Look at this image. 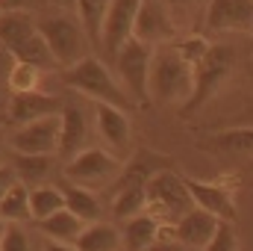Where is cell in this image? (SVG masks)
Returning <instances> with one entry per match:
<instances>
[{
  "label": "cell",
  "instance_id": "obj_24",
  "mask_svg": "<svg viewBox=\"0 0 253 251\" xmlns=\"http://www.w3.org/2000/svg\"><path fill=\"white\" fill-rule=\"evenodd\" d=\"M53 160L56 157H33V154H12V169H15V178L27 187H42V181L50 178L53 172Z\"/></svg>",
  "mask_w": 253,
  "mask_h": 251
},
{
  "label": "cell",
  "instance_id": "obj_42",
  "mask_svg": "<svg viewBox=\"0 0 253 251\" xmlns=\"http://www.w3.org/2000/svg\"><path fill=\"white\" fill-rule=\"evenodd\" d=\"M3 119H6V107H0V122H3Z\"/></svg>",
  "mask_w": 253,
  "mask_h": 251
},
{
  "label": "cell",
  "instance_id": "obj_22",
  "mask_svg": "<svg viewBox=\"0 0 253 251\" xmlns=\"http://www.w3.org/2000/svg\"><path fill=\"white\" fill-rule=\"evenodd\" d=\"M65 207H68L80 222H85V225L103 222V207H100V198L94 195V189L68 184V187H65Z\"/></svg>",
  "mask_w": 253,
  "mask_h": 251
},
{
  "label": "cell",
  "instance_id": "obj_17",
  "mask_svg": "<svg viewBox=\"0 0 253 251\" xmlns=\"http://www.w3.org/2000/svg\"><path fill=\"white\" fill-rule=\"evenodd\" d=\"M218 225H221V219H215L212 213H206V210L194 207L191 213H186V216L174 225V237H177L180 243H186L189 249L203 251L206 246H209V240L215 237Z\"/></svg>",
  "mask_w": 253,
  "mask_h": 251
},
{
  "label": "cell",
  "instance_id": "obj_6",
  "mask_svg": "<svg viewBox=\"0 0 253 251\" xmlns=\"http://www.w3.org/2000/svg\"><path fill=\"white\" fill-rule=\"evenodd\" d=\"M153 51L150 45L129 39L124 48L115 54L112 68L124 86V92L141 107H150V63H153Z\"/></svg>",
  "mask_w": 253,
  "mask_h": 251
},
{
  "label": "cell",
  "instance_id": "obj_21",
  "mask_svg": "<svg viewBox=\"0 0 253 251\" xmlns=\"http://www.w3.org/2000/svg\"><path fill=\"white\" fill-rule=\"evenodd\" d=\"M9 57H12L15 63H24V65L39 68L42 74H44V71H56V68H59V63L53 60V54H50V48H47V42H44V36H42V33H36V36H30L27 42H21L18 48H12V51H9Z\"/></svg>",
  "mask_w": 253,
  "mask_h": 251
},
{
  "label": "cell",
  "instance_id": "obj_25",
  "mask_svg": "<svg viewBox=\"0 0 253 251\" xmlns=\"http://www.w3.org/2000/svg\"><path fill=\"white\" fill-rule=\"evenodd\" d=\"M74 246L80 251H121V234L109 222H94V225H85V231Z\"/></svg>",
  "mask_w": 253,
  "mask_h": 251
},
{
  "label": "cell",
  "instance_id": "obj_27",
  "mask_svg": "<svg viewBox=\"0 0 253 251\" xmlns=\"http://www.w3.org/2000/svg\"><path fill=\"white\" fill-rule=\"evenodd\" d=\"M42 231H44V237L50 240V243H77L80 240V234L85 231V222H80L68 207L59 210V213H53L50 219H44L42 222Z\"/></svg>",
  "mask_w": 253,
  "mask_h": 251
},
{
  "label": "cell",
  "instance_id": "obj_34",
  "mask_svg": "<svg viewBox=\"0 0 253 251\" xmlns=\"http://www.w3.org/2000/svg\"><path fill=\"white\" fill-rule=\"evenodd\" d=\"M150 251H194V249H189L186 243H180V240L174 237V228H162V237L153 243Z\"/></svg>",
  "mask_w": 253,
  "mask_h": 251
},
{
  "label": "cell",
  "instance_id": "obj_3",
  "mask_svg": "<svg viewBox=\"0 0 253 251\" xmlns=\"http://www.w3.org/2000/svg\"><path fill=\"white\" fill-rule=\"evenodd\" d=\"M233 68H236V51L230 45H209L203 60L194 65V89H191V98L180 110V119H189L197 110H203L221 92V86L230 80Z\"/></svg>",
  "mask_w": 253,
  "mask_h": 251
},
{
  "label": "cell",
  "instance_id": "obj_41",
  "mask_svg": "<svg viewBox=\"0 0 253 251\" xmlns=\"http://www.w3.org/2000/svg\"><path fill=\"white\" fill-rule=\"evenodd\" d=\"M3 234H6V222L0 219V237H3Z\"/></svg>",
  "mask_w": 253,
  "mask_h": 251
},
{
  "label": "cell",
  "instance_id": "obj_28",
  "mask_svg": "<svg viewBox=\"0 0 253 251\" xmlns=\"http://www.w3.org/2000/svg\"><path fill=\"white\" fill-rule=\"evenodd\" d=\"M0 219L6 222V225H21V222H27V219H33L30 216V187L27 184H12V189L0 198Z\"/></svg>",
  "mask_w": 253,
  "mask_h": 251
},
{
  "label": "cell",
  "instance_id": "obj_36",
  "mask_svg": "<svg viewBox=\"0 0 253 251\" xmlns=\"http://www.w3.org/2000/svg\"><path fill=\"white\" fill-rule=\"evenodd\" d=\"M239 125L242 127H253V98L245 104V110H242V116H239Z\"/></svg>",
  "mask_w": 253,
  "mask_h": 251
},
{
  "label": "cell",
  "instance_id": "obj_12",
  "mask_svg": "<svg viewBox=\"0 0 253 251\" xmlns=\"http://www.w3.org/2000/svg\"><path fill=\"white\" fill-rule=\"evenodd\" d=\"M62 101L56 95H44V92H21V95H12L9 104H6V122L12 127L30 125V122H39L44 116H59L62 113Z\"/></svg>",
  "mask_w": 253,
  "mask_h": 251
},
{
  "label": "cell",
  "instance_id": "obj_32",
  "mask_svg": "<svg viewBox=\"0 0 253 251\" xmlns=\"http://www.w3.org/2000/svg\"><path fill=\"white\" fill-rule=\"evenodd\" d=\"M174 45H177V51L183 54V60L194 68V65L203 60V54L209 51V45H212V42H206L203 36H186V39H177Z\"/></svg>",
  "mask_w": 253,
  "mask_h": 251
},
{
  "label": "cell",
  "instance_id": "obj_1",
  "mask_svg": "<svg viewBox=\"0 0 253 251\" xmlns=\"http://www.w3.org/2000/svg\"><path fill=\"white\" fill-rule=\"evenodd\" d=\"M194 89V68H191L177 45H159L150 63V104L183 107Z\"/></svg>",
  "mask_w": 253,
  "mask_h": 251
},
{
  "label": "cell",
  "instance_id": "obj_44",
  "mask_svg": "<svg viewBox=\"0 0 253 251\" xmlns=\"http://www.w3.org/2000/svg\"><path fill=\"white\" fill-rule=\"evenodd\" d=\"M251 172H253V160H251Z\"/></svg>",
  "mask_w": 253,
  "mask_h": 251
},
{
  "label": "cell",
  "instance_id": "obj_5",
  "mask_svg": "<svg viewBox=\"0 0 253 251\" xmlns=\"http://www.w3.org/2000/svg\"><path fill=\"white\" fill-rule=\"evenodd\" d=\"M39 33L44 36L53 60L59 63V68H71L80 60L88 57V36L83 30V24L77 21V15L71 12H59V15H44L39 18Z\"/></svg>",
  "mask_w": 253,
  "mask_h": 251
},
{
  "label": "cell",
  "instance_id": "obj_46",
  "mask_svg": "<svg viewBox=\"0 0 253 251\" xmlns=\"http://www.w3.org/2000/svg\"><path fill=\"white\" fill-rule=\"evenodd\" d=\"M121 251H124V249H121Z\"/></svg>",
  "mask_w": 253,
  "mask_h": 251
},
{
  "label": "cell",
  "instance_id": "obj_10",
  "mask_svg": "<svg viewBox=\"0 0 253 251\" xmlns=\"http://www.w3.org/2000/svg\"><path fill=\"white\" fill-rule=\"evenodd\" d=\"M138 6H141V0H112L106 24H103V33H100V51H103V57L109 63L115 60V54L132 39Z\"/></svg>",
  "mask_w": 253,
  "mask_h": 251
},
{
  "label": "cell",
  "instance_id": "obj_29",
  "mask_svg": "<svg viewBox=\"0 0 253 251\" xmlns=\"http://www.w3.org/2000/svg\"><path fill=\"white\" fill-rule=\"evenodd\" d=\"M141 213H147V192L144 189H124V192L112 195V216L118 222H129Z\"/></svg>",
  "mask_w": 253,
  "mask_h": 251
},
{
  "label": "cell",
  "instance_id": "obj_40",
  "mask_svg": "<svg viewBox=\"0 0 253 251\" xmlns=\"http://www.w3.org/2000/svg\"><path fill=\"white\" fill-rule=\"evenodd\" d=\"M59 9H65V12H74V6H77V0H53Z\"/></svg>",
  "mask_w": 253,
  "mask_h": 251
},
{
  "label": "cell",
  "instance_id": "obj_19",
  "mask_svg": "<svg viewBox=\"0 0 253 251\" xmlns=\"http://www.w3.org/2000/svg\"><path fill=\"white\" fill-rule=\"evenodd\" d=\"M39 33V18L33 12L24 9H6L0 12V48L9 54L12 48H18L21 42H27L30 36Z\"/></svg>",
  "mask_w": 253,
  "mask_h": 251
},
{
  "label": "cell",
  "instance_id": "obj_43",
  "mask_svg": "<svg viewBox=\"0 0 253 251\" xmlns=\"http://www.w3.org/2000/svg\"><path fill=\"white\" fill-rule=\"evenodd\" d=\"M3 57H9V54H6V51H3V48H0V60H3Z\"/></svg>",
  "mask_w": 253,
  "mask_h": 251
},
{
  "label": "cell",
  "instance_id": "obj_37",
  "mask_svg": "<svg viewBox=\"0 0 253 251\" xmlns=\"http://www.w3.org/2000/svg\"><path fill=\"white\" fill-rule=\"evenodd\" d=\"M165 3H168V9H171V15H174V12H186V9H191L194 0H165Z\"/></svg>",
  "mask_w": 253,
  "mask_h": 251
},
{
  "label": "cell",
  "instance_id": "obj_45",
  "mask_svg": "<svg viewBox=\"0 0 253 251\" xmlns=\"http://www.w3.org/2000/svg\"><path fill=\"white\" fill-rule=\"evenodd\" d=\"M251 30H253V27H251Z\"/></svg>",
  "mask_w": 253,
  "mask_h": 251
},
{
  "label": "cell",
  "instance_id": "obj_4",
  "mask_svg": "<svg viewBox=\"0 0 253 251\" xmlns=\"http://www.w3.org/2000/svg\"><path fill=\"white\" fill-rule=\"evenodd\" d=\"M144 192H147V213L153 219H159L165 228H174L186 213H191L197 207L189 187H186V178H180L177 169L159 172L144 187Z\"/></svg>",
  "mask_w": 253,
  "mask_h": 251
},
{
  "label": "cell",
  "instance_id": "obj_35",
  "mask_svg": "<svg viewBox=\"0 0 253 251\" xmlns=\"http://www.w3.org/2000/svg\"><path fill=\"white\" fill-rule=\"evenodd\" d=\"M12 184H18V178H15V169L6 163V166H0V198L12 189Z\"/></svg>",
  "mask_w": 253,
  "mask_h": 251
},
{
  "label": "cell",
  "instance_id": "obj_7",
  "mask_svg": "<svg viewBox=\"0 0 253 251\" xmlns=\"http://www.w3.org/2000/svg\"><path fill=\"white\" fill-rule=\"evenodd\" d=\"M121 169H124V157L112 154L109 148H91L88 145L83 154H77L71 163H65V178L74 187L103 189L118 181Z\"/></svg>",
  "mask_w": 253,
  "mask_h": 251
},
{
  "label": "cell",
  "instance_id": "obj_8",
  "mask_svg": "<svg viewBox=\"0 0 253 251\" xmlns=\"http://www.w3.org/2000/svg\"><path fill=\"white\" fill-rule=\"evenodd\" d=\"M59 136H62V119L59 116H44L39 122L15 127L9 133V148L15 154L56 157L59 154Z\"/></svg>",
  "mask_w": 253,
  "mask_h": 251
},
{
  "label": "cell",
  "instance_id": "obj_31",
  "mask_svg": "<svg viewBox=\"0 0 253 251\" xmlns=\"http://www.w3.org/2000/svg\"><path fill=\"white\" fill-rule=\"evenodd\" d=\"M203 251H239V231H236V222H221L215 237L209 240V246Z\"/></svg>",
  "mask_w": 253,
  "mask_h": 251
},
{
  "label": "cell",
  "instance_id": "obj_26",
  "mask_svg": "<svg viewBox=\"0 0 253 251\" xmlns=\"http://www.w3.org/2000/svg\"><path fill=\"white\" fill-rule=\"evenodd\" d=\"M59 210H65V189L53 187V184H42V187L30 189V216L39 225Z\"/></svg>",
  "mask_w": 253,
  "mask_h": 251
},
{
  "label": "cell",
  "instance_id": "obj_16",
  "mask_svg": "<svg viewBox=\"0 0 253 251\" xmlns=\"http://www.w3.org/2000/svg\"><path fill=\"white\" fill-rule=\"evenodd\" d=\"M59 119H62V136H59V154L56 157L71 163L77 154H83L88 148V119H85L83 107H77V104H65Z\"/></svg>",
  "mask_w": 253,
  "mask_h": 251
},
{
  "label": "cell",
  "instance_id": "obj_38",
  "mask_svg": "<svg viewBox=\"0 0 253 251\" xmlns=\"http://www.w3.org/2000/svg\"><path fill=\"white\" fill-rule=\"evenodd\" d=\"M44 251H80V249L71 246V243H47V249Z\"/></svg>",
  "mask_w": 253,
  "mask_h": 251
},
{
  "label": "cell",
  "instance_id": "obj_2",
  "mask_svg": "<svg viewBox=\"0 0 253 251\" xmlns=\"http://www.w3.org/2000/svg\"><path fill=\"white\" fill-rule=\"evenodd\" d=\"M62 83L68 89L91 98L94 104H109V107H118V110H132L135 101L129 98L121 86V80L106 68V63L94 54H88L85 60H80L77 65L65 68L62 71Z\"/></svg>",
  "mask_w": 253,
  "mask_h": 251
},
{
  "label": "cell",
  "instance_id": "obj_20",
  "mask_svg": "<svg viewBox=\"0 0 253 251\" xmlns=\"http://www.w3.org/2000/svg\"><path fill=\"white\" fill-rule=\"evenodd\" d=\"M162 228L165 225L159 219H153L150 213H141V216L129 219L121 228V249L124 251H150L153 243L162 237Z\"/></svg>",
  "mask_w": 253,
  "mask_h": 251
},
{
  "label": "cell",
  "instance_id": "obj_9",
  "mask_svg": "<svg viewBox=\"0 0 253 251\" xmlns=\"http://www.w3.org/2000/svg\"><path fill=\"white\" fill-rule=\"evenodd\" d=\"M132 39H138L150 48L177 42V24H174V15H171L165 0H141L138 15H135Z\"/></svg>",
  "mask_w": 253,
  "mask_h": 251
},
{
  "label": "cell",
  "instance_id": "obj_23",
  "mask_svg": "<svg viewBox=\"0 0 253 251\" xmlns=\"http://www.w3.org/2000/svg\"><path fill=\"white\" fill-rule=\"evenodd\" d=\"M109 6H112V0H77V6H74V15L83 24L91 45H100V33H103Z\"/></svg>",
  "mask_w": 253,
  "mask_h": 251
},
{
  "label": "cell",
  "instance_id": "obj_14",
  "mask_svg": "<svg viewBox=\"0 0 253 251\" xmlns=\"http://www.w3.org/2000/svg\"><path fill=\"white\" fill-rule=\"evenodd\" d=\"M253 27V0H212L206 6L209 33H233Z\"/></svg>",
  "mask_w": 253,
  "mask_h": 251
},
{
  "label": "cell",
  "instance_id": "obj_30",
  "mask_svg": "<svg viewBox=\"0 0 253 251\" xmlns=\"http://www.w3.org/2000/svg\"><path fill=\"white\" fill-rule=\"evenodd\" d=\"M39 80H42V71L33 68V65H24V63H12L9 74H6V83H9L12 95H21V92H39Z\"/></svg>",
  "mask_w": 253,
  "mask_h": 251
},
{
  "label": "cell",
  "instance_id": "obj_33",
  "mask_svg": "<svg viewBox=\"0 0 253 251\" xmlns=\"http://www.w3.org/2000/svg\"><path fill=\"white\" fill-rule=\"evenodd\" d=\"M0 251H33L27 231L18 225H6V234L0 237Z\"/></svg>",
  "mask_w": 253,
  "mask_h": 251
},
{
  "label": "cell",
  "instance_id": "obj_18",
  "mask_svg": "<svg viewBox=\"0 0 253 251\" xmlns=\"http://www.w3.org/2000/svg\"><path fill=\"white\" fill-rule=\"evenodd\" d=\"M203 151L209 154H221V157H248L253 160V127H227V130H218L215 136L203 139L200 142Z\"/></svg>",
  "mask_w": 253,
  "mask_h": 251
},
{
  "label": "cell",
  "instance_id": "obj_39",
  "mask_svg": "<svg viewBox=\"0 0 253 251\" xmlns=\"http://www.w3.org/2000/svg\"><path fill=\"white\" fill-rule=\"evenodd\" d=\"M6 148H9V136H3V133H0V166H6V157H9V154H6Z\"/></svg>",
  "mask_w": 253,
  "mask_h": 251
},
{
  "label": "cell",
  "instance_id": "obj_13",
  "mask_svg": "<svg viewBox=\"0 0 253 251\" xmlns=\"http://www.w3.org/2000/svg\"><path fill=\"white\" fill-rule=\"evenodd\" d=\"M94 130L100 136V142L112 151V154H126L129 142H132V127L124 110L109 107V104H94Z\"/></svg>",
  "mask_w": 253,
  "mask_h": 251
},
{
  "label": "cell",
  "instance_id": "obj_11",
  "mask_svg": "<svg viewBox=\"0 0 253 251\" xmlns=\"http://www.w3.org/2000/svg\"><path fill=\"white\" fill-rule=\"evenodd\" d=\"M165 169H174L165 154H159L153 148H138L132 157L124 160V169H121L118 181L112 184V195L115 192H124V189H144L159 172H165Z\"/></svg>",
  "mask_w": 253,
  "mask_h": 251
},
{
  "label": "cell",
  "instance_id": "obj_15",
  "mask_svg": "<svg viewBox=\"0 0 253 251\" xmlns=\"http://www.w3.org/2000/svg\"><path fill=\"white\" fill-rule=\"evenodd\" d=\"M186 187L200 210L212 213L221 222H236V198H233L230 187L212 184V181H197V178H186Z\"/></svg>",
  "mask_w": 253,
  "mask_h": 251
}]
</instances>
